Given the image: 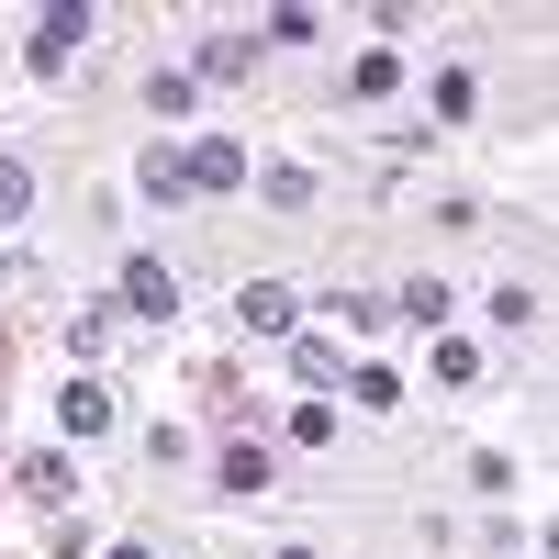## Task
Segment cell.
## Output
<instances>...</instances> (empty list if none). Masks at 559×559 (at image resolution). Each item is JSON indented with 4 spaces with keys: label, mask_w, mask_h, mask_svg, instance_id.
Here are the masks:
<instances>
[{
    "label": "cell",
    "mask_w": 559,
    "mask_h": 559,
    "mask_svg": "<svg viewBox=\"0 0 559 559\" xmlns=\"http://www.w3.org/2000/svg\"><path fill=\"white\" fill-rule=\"evenodd\" d=\"M280 559H313V548H280Z\"/></svg>",
    "instance_id": "cell-16"
},
{
    "label": "cell",
    "mask_w": 559,
    "mask_h": 559,
    "mask_svg": "<svg viewBox=\"0 0 559 559\" xmlns=\"http://www.w3.org/2000/svg\"><path fill=\"white\" fill-rule=\"evenodd\" d=\"M437 381L471 392V381H481V347H471V336H437Z\"/></svg>",
    "instance_id": "cell-10"
},
{
    "label": "cell",
    "mask_w": 559,
    "mask_h": 559,
    "mask_svg": "<svg viewBox=\"0 0 559 559\" xmlns=\"http://www.w3.org/2000/svg\"><path fill=\"white\" fill-rule=\"evenodd\" d=\"M134 179H146V202H191V168H179V146H146V168H134Z\"/></svg>",
    "instance_id": "cell-6"
},
{
    "label": "cell",
    "mask_w": 559,
    "mask_h": 559,
    "mask_svg": "<svg viewBox=\"0 0 559 559\" xmlns=\"http://www.w3.org/2000/svg\"><path fill=\"white\" fill-rule=\"evenodd\" d=\"M123 313L168 324V313H179V269H168V258H123Z\"/></svg>",
    "instance_id": "cell-1"
},
{
    "label": "cell",
    "mask_w": 559,
    "mask_h": 559,
    "mask_svg": "<svg viewBox=\"0 0 559 559\" xmlns=\"http://www.w3.org/2000/svg\"><path fill=\"white\" fill-rule=\"evenodd\" d=\"M392 79H403V68H392V45H369V57L347 68V90H358V102H381V90H392Z\"/></svg>",
    "instance_id": "cell-9"
},
{
    "label": "cell",
    "mask_w": 559,
    "mask_h": 559,
    "mask_svg": "<svg viewBox=\"0 0 559 559\" xmlns=\"http://www.w3.org/2000/svg\"><path fill=\"white\" fill-rule=\"evenodd\" d=\"M179 168H191V191H236V179H247V146H236V134H202Z\"/></svg>",
    "instance_id": "cell-2"
},
{
    "label": "cell",
    "mask_w": 559,
    "mask_h": 559,
    "mask_svg": "<svg viewBox=\"0 0 559 559\" xmlns=\"http://www.w3.org/2000/svg\"><path fill=\"white\" fill-rule=\"evenodd\" d=\"M224 492H269V448H224Z\"/></svg>",
    "instance_id": "cell-12"
},
{
    "label": "cell",
    "mask_w": 559,
    "mask_h": 559,
    "mask_svg": "<svg viewBox=\"0 0 559 559\" xmlns=\"http://www.w3.org/2000/svg\"><path fill=\"white\" fill-rule=\"evenodd\" d=\"M23 481H34L45 503H68V492H79V471H68V459H57V448H45V459H23Z\"/></svg>",
    "instance_id": "cell-11"
},
{
    "label": "cell",
    "mask_w": 559,
    "mask_h": 559,
    "mask_svg": "<svg viewBox=\"0 0 559 559\" xmlns=\"http://www.w3.org/2000/svg\"><path fill=\"white\" fill-rule=\"evenodd\" d=\"M79 45H90V12H68V0H57V12H45V23H34V68H45V79H57V68L79 57Z\"/></svg>",
    "instance_id": "cell-3"
},
{
    "label": "cell",
    "mask_w": 559,
    "mask_h": 559,
    "mask_svg": "<svg viewBox=\"0 0 559 559\" xmlns=\"http://www.w3.org/2000/svg\"><path fill=\"white\" fill-rule=\"evenodd\" d=\"M481 313H492V324H515V336H526V324H537V292H526V280H503V292H492Z\"/></svg>",
    "instance_id": "cell-13"
},
{
    "label": "cell",
    "mask_w": 559,
    "mask_h": 559,
    "mask_svg": "<svg viewBox=\"0 0 559 559\" xmlns=\"http://www.w3.org/2000/svg\"><path fill=\"white\" fill-rule=\"evenodd\" d=\"M57 426H68V437H112V392H102V381H68V392H57Z\"/></svg>",
    "instance_id": "cell-5"
},
{
    "label": "cell",
    "mask_w": 559,
    "mask_h": 559,
    "mask_svg": "<svg viewBox=\"0 0 559 559\" xmlns=\"http://www.w3.org/2000/svg\"><path fill=\"white\" fill-rule=\"evenodd\" d=\"M247 68H258L247 34H213V45H202V79H247Z\"/></svg>",
    "instance_id": "cell-8"
},
{
    "label": "cell",
    "mask_w": 559,
    "mask_h": 559,
    "mask_svg": "<svg viewBox=\"0 0 559 559\" xmlns=\"http://www.w3.org/2000/svg\"><path fill=\"white\" fill-rule=\"evenodd\" d=\"M236 313H247V336H292V292H280V280H247V292H236Z\"/></svg>",
    "instance_id": "cell-4"
},
{
    "label": "cell",
    "mask_w": 559,
    "mask_h": 559,
    "mask_svg": "<svg viewBox=\"0 0 559 559\" xmlns=\"http://www.w3.org/2000/svg\"><path fill=\"white\" fill-rule=\"evenodd\" d=\"M403 313L426 324V336H448V313H459V292H448V280H414V292H403Z\"/></svg>",
    "instance_id": "cell-7"
},
{
    "label": "cell",
    "mask_w": 559,
    "mask_h": 559,
    "mask_svg": "<svg viewBox=\"0 0 559 559\" xmlns=\"http://www.w3.org/2000/svg\"><path fill=\"white\" fill-rule=\"evenodd\" d=\"M12 213H34V168H23V157H0V224H12Z\"/></svg>",
    "instance_id": "cell-14"
},
{
    "label": "cell",
    "mask_w": 559,
    "mask_h": 559,
    "mask_svg": "<svg viewBox=\"0 0 559 559\" xmlns=\"http://www.w3.org/2000/svg\"><path fill=\"white\" fill-rule=\"evenodd\" d=\"M112 559H157V548H146V537H123V548H112Z\"/></svg>",
    "instance_id": "cell-15"
}]
</instances>
